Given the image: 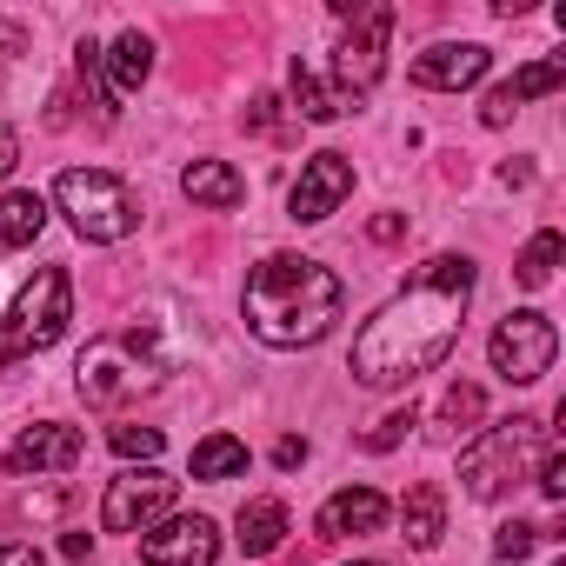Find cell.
Returning a JSON list of instances; mask_svg holds the SVG:
<instances>
[{
	"label": "cell",
	"instance_id": "1",
	"mask_svg": "<svg viewBox=\"0 0 566 566\" xmlns=\"http://www.w3.org/2000/svg\"><path fill=\"white\" fill-rule=\"evenodd\" d=\"M467 301H473V260L433 253L427 266H413V280L354 340L360 387H413L420 374H433L453 354V340H460Z\"/></svg>",
	"mask_w": 566,
	"mask_h": 566
},
{
	"label": "cell",
	"instance_id": "2",
	"mask_svg": "<svg viewBox=\"0 0 566 566\" xmlns=\"http://www.w3.org/2000/svg\"><path fill=\"white\" fill-rule=\"evenodd\" d=\"M347 287L307 253H266L247 273V327L266 347H314L334 334Z\"/></svg>",
	"mask_w": 566,
	"mask_h": 566
},
{
	"label": "cell",
	"instance_id": "3",
	"mask_svg": "<svg viewBox=\"0 0 566 566\" xmlns=\"http://www.w3.org/2000/svg\"><path fill=\"white\" fill-rule=\"evenodd\" d=\"M54 200H61V213L74 220V233H81V240H101V247H114V240H127V233L140 227L134 187L114 180L107 167H67V174L54 180Z\"/></svg>",
	"mask_w": 566,
	"mask_h": 566
},
{
	"label": "cell",
	"instance_id": "4",
	"mask_svg": "<svg viewBox=\"0 0 566 566\" xmlns=\"http://www.w3.org/2000/svg\"><path fill=\"white\" fill-rule=\"evenodd\" d=\"M533 447H546V420H539V413H513V420H500L486 440H473V447L460 453V480H467V493H473V500H500L513 480H526Z\"/></svg>",
	"mask_w": 566,
	"mask_h": 566
},
{
	"label": "cell",
	"instance_id": "5",
	"mask_svg": "<svg viewBox=\"0 0 566 566\" xmlns=\"http://www.w3.org/2000/svg\"><path fill=\"white\" fill-rule=\"evenodd\" d=\"M67 321H74V287H67V273H61V266H41L28 287H21L8 327H0V367H8L14 354L54 347V340L67 334Z\"/></svg>",
	"mask_w": 566,
	"mask_h": 566
},
{
	"label": "cell",
	"instance_id": "6",
	"mask_svg": "<svg viewBox=\"0 0 566 566\" xmlns=\"http://www.w3.org/2000/svg\"><path fill=\"white\" fill-rule=\"evenodd\" d=\"M154 380H160V360H140V327H127V334L81 354V400L87 407H120Z\"/></svg>",
	"mask_w": 566,
	"mask_h": 566
},
{
	"label": "cell",
	"instance_id": "7",
	"mask_svg": "<svg viewBox=\"0 0 566 566\" xmlns=\"http://www.w3.org/2000/svg\"><path fill=\"white\" fill-rule=\"evenodd\" d=\"M553 354H559V334H553V321L533 314V307L506 314V321L493 327V340H486V360H493V374H500L506 387L546 380V374H553Z\"/></svg>",
	"mask_w": 566,
	"mask_h": 566
},
{
	"label": "cell",
	"instance_id": "8",
	"mask_svg": "<svg viewBox=\"0 0 566 566\" xmlns=\"http://www.w3.org/2000/svg\"><path fill=\"white\" fill-rule=\"evenodd\" d=\"M174 506V480L160 467H134L120 480H107V500H101V526L107 533H147L160 513Z\"/></svg>",
	"mask_w": 566,
	"mask_h": 566
},
{
	"label": "cell",
	"instance_id": "9",
	"mask_svg": "<svg viewBox=\"0 0 566 566\" xmlns=\"http://www.w3.org/2000/svg\"><path fill=\"white\" fill-rule=\"evenodd\" d=\"M347 193H354V160L327 147V154H314V160L301 167V180H294V193H287V220L321 227L327 213H340Z\"/></svg>",
	"mask_w": 566,
	"mask_h": 566
},
{
	"label": "cell",
	"instance_id": "10",
	"mask_svg": "<svg viewBox=\"0 0 566 566\" xmlns=\"http://www.w3.org/2000/svg\"><path fill=\"white\" fill-rule=\"evenodd\" d=\"M140 559H147V566H213V559H220V526H213L207 513L147 526V533H140Z\"/></svg>",
	"mask_w": 566,
	"mask_h": 566
},
{
	"label": "cell",
	"instance_id": "11",
	"mask_svg": "<svg viewBox=\"0 0 566 566\" xmlns=\"http://www.w3.org/2000/svg\"><path fill=\"white\" fill-rule=\"evenodd\" d=\"M81 453H87V440H81L74 427L41 420V427H28V433L8 447V473H74Z\"/></svg>",
	"mask_w": 566,
	"mask_h": 566
},
{
	"label": "cell",
	"instance_id": "12",
	"mask_svg": "<svg viewBox=\"0 0 566 566\" xmlns=\"http://www.w3.org/2000/svg\"><path fill=\"white\" fill-rule=\"evenodd\" d=\"M486 67H493L486 48H473V41L453 48V41H447V48H427V54L413 61V81H420V87H440V94H460V87H473Z\"/></svg>",
	"mask_w": 566,
	"mask_h": 566
},
{
	"label": "cell",
	"instance_id": "13",
	"mask_svg": "<svg viewBox=\"0 0 566 566\" xmlns=\"http://www.w3.org/2000/svg\"><path fill=\"white\" fill-rule=\"evenodd\" d=\"M380 520H387V493H374V486H347V493H334L327 506H321V539H354V533H380Z\"/></svg>",
	"mask_w": 566,
	"mask_h": 566
},
{
	"label": "cell",
	"instance_id": "14",
	"mask_svg": "<svg viewBox=\"0 0 566 566\" xmlns=\"http://www.w3.org/2000/svg\"><path fill=\"white\" fill-rule=\"evenodd\" d=\"M559 81H566V61H533V67H520L513 81H500V87L486 94V107H480V120H486V127H506L520 101H539V94H553Z\"/></svg>",
	"mask_w": 566,
	"mask_h": 566
},
{
	"label": "cell",
	"instance_id": "15",
	"mask_svg": "<svg viewBox=\"0 0 566 566\" xmlns=\"http://www.w3.org/2000/svg\"><path fill=\"white\" fill-rule=\"evenodd\" d=\"M180 193L193 200V207H213V213H233L240 200H247V180L227 167V160H193L187 174H180Z\"/></svg>",
	"mask_w": 566,
	"mask_h": 566
},
{
	"label": "cell",
	"instance_id": "16",
	"mask_svg": "<svg viewBox=\"0 0 566 566\" xmlns=\"http://www.w3.org/2000/svg\"><path fill=\"white\" fill-rule=\"evenodd\" d=\"M233 526H240V533H233L240 553L266 559V553H280V539H287V506H280V500H247Z\"/></svg>",
	"mask_w": 566,
	"mask_h": 566
},
{
	"label": "cell",
	"instance_id": "17",
	"mask_svg": "<svg viewBox=\"0 0 566 566\" xmlns=\"http://www.w3.org/2000/svg\"><path fill=\"white\" fill-rule=\"evenodd\" d=\"M48 227V200L34 187H14V193H0V247H34Z\"/></svg>",
	"mask_w": 566,
	"mask_h": 566
},
{
	"label": "cell",
	"instance_id": "18",
	"mask_svg": "<svg viewBox=\"0 0 566 566\" xmlns=\"http://www.w3.org/2000/svg\"><path fill=\"white\" fill-rule=\"evenodd\" d=\"M400 520H407V546H440V533H447V493L433 486V480H420L413 493H407V506H400Z\"/></svg>",
	"mask_w": 566,
	"mask_h": 566
},
{
	"label": "cell",
	"instance_id": "19",
	"mask_svg": "<svg viewBox=\"0 0 566 566\" xmlns=\"http://www.w3.org/2000/svg\"><path fill=\"white\" fill-rule=\"evenodd\" d=\"M107 74H114V94H134L147 74H154V41L134 28V34H120L114 41V54H107Z\"/></svg>",
	"mask_w": 566,
	"mask_h": 566
},
{
	"label": "cell",
	"instance_id": "20",
	"mask_svg": "<svg viewBox=\"0 0 566 566\" xmlns=\"http://www.w3.org/2000/svg\"><path fill=\"white\" fill-rule=\"evenodd\" d=\"M233 473H247V440L207 433V440L193 447V480H233Z\"/></svg>",
	"mask_w": 566,
	"mask_h": 566
},
{
	"label": "cell",
	"instance_id": "21",
	"mask_svg": "<svg viewBox=\"0 0 566 566\" xmlns=\"http://www.w3.org/2000/svg\"><path fill=\"white\" fill-rule=\"evenodd\" d=\"M559 253H566V240L546 227V233H533L526 247H520V260H513V280H520V287H546V280H553V266H559Z\"/></svg>",
	"mask_w": 566,
	"mask_h": 566
},
{
	"label": "cell",
	"instance_id": "22",
	"mask_svg": "<svg viewBox=\"0 0 566 566\" xmlns=\"http://www.w3.org/2000/svg\"><path fill=\"white\" fill-rule=\"evenodd\" d=\"M480 413H486V394H480L473 380H453V387H447V400H440V433H447V440H460V433H473V427H480Z\"/></svg>",
	"mask_w": 566,
	"mask_h": 566
},
{
	"label": "cell",
	"instance_id": "23",
	"mask_svg": "<svg viewBox=\"0 0 566 566\" xmlns=\"http://www.w3.org/2000/svg\"><path fill=\"white\" fill-rule=\"evenodd\" d=\"M160 447H167L160 427H114V453L120 460H160Z\"/></svg>",
	"mask_w": 566,
	"mask_h": 566
},
{
	"label": "cell",
	"instance_id": "24",
	"mask_svg": "<svg viewBox=\"0 0 566 566\" xmlns=\"http://www.w3.org/2000/svg\"><path fill=\"white\" fill-rule=\"evenodd\" d=\"M533 539H539V526H526V520H506V526H500V539H493V553L520 566V559L533 553Z\"/></svg>",
	"mask_w": 566,
	"mask_h": 566
},
{
	"label": "cell",
	"instance_id": "25",
	"mask_svg": "<svg viewBox=\"0 0 566 566\" xmlns=\"http://www.w3.org/2000/svg\"><path fill=\"white\" fill-rule=\"evenodd\" d=\"M413 420H420V413H413V407H400V413H387V420H380V427H374V433H367V447H374V453H387V447H400V440H407V427H413Z\"/></svg>",
	"mask_w": 566,
	"mask_h": 566
},
{
	"label": "cell",
	"instance_id": "26",
	"mask_svg": "<svg viewBox=\"0 0 566 566\" xmlns=\"http://www.w3.org/2000/svg\"><path fill=\"white\" fill-rule=\"evenodd\" d=\"M539 493L546 500H566V453L546 440V453H539Z\"/></svg>",
	"mask_w": 566,
	"mask_h": 566
},
{
	"label": "cell",
	"instance_id": "27",
	"mask_svg": "<svg viewBox=\"0 0 566 566\" xmlns=\"http://www.w3.org/2000/svg\"><path fill=\"white\" fill-rule=\"evenodd\" d=\"M367 233L387 247V240H400V233H407V220H400V213H374V227H367Z\"/></svg>",
	"mask_w": 566,
	"mask_h": 566
},
{
	"label": "cell",
	"instance_id": "28",
	"mask_svg": "<svg viewBox=\"0 0 566 566\" xmlns=\"http://www.w3.org/2000/svg\"><path fill=\"white\" fill-rule=\"evenodd\" d=\"M301 460H307V440H294V433L273 447V467H301Z\"/></svg>",
	"mask_w": 566,
	"mask_h": 566
},
{
	"label": "cell",
	"instance_id": "29",
	"mask_svg": "<svg viewBox=\"0 0 566 566\" xmlns=\"http://www.w3.org/2000/svg\"><path fill=\"white\" fill-rule=\"evenodd\" d=\"M0 566H48L41 546H0Z\"/></svg>",
	"mask_w": 566,
	"mask_h": 566
},
{
	"label": "cell",
	"instance_id": "30",
	"mask_svg": "<svg viewBox=\"0 0 566 566\" xmlns=\"http://www.w3.org/2000/svg\"><path fill=\"white\" fill-rule=\"evenodd\" d=\"M14 160H21V140H14V127H0V180L14 174Z\"/></svg>",
	"mask_w": 566,
	"mask_h": 566
},
{
	"label": "cell",
	"instance_id": "31",
	"mask_svg": "<svg viewBox=\"0 0 566 566\" xmlns=\"http://www.w3.org/2000/svg\"><path fill=\"white\" fill-rule=\"evenodd\" d=\"M61 553H67V559H87V553H94V539H87V533H67V539H61Z\"/></svg>",
	"mask_w": 566,
	"mask_h": 566
},
{
	"label": "cell",
	"instance_id": "32",
	"mask_svg": "<svg viewBox=\"0 0 566 566\" xmlns=\"http://www.w3.org/2000/svg\"><path fill=\"white\" fill-rule=\"evenodd\" d=\"M0 48H8V54H21V48H28V34H21L14 21H0Z\"/></svg>",
	"mask_w": 566,
	"mask_h": 566
},
{
	"label": "cell",
	"instance_id": "33",
	"mask_svg": "<svg viewBox=\"0 0 566 566\" xmlns=\"http://www.w3.org/2000/svg\"><path fill=\"white\" fill-rule=\"evenodd\" d=\"M360 566H387V559H360Z\"/></svg>",
	"mask_w": 566,
	"mask_h": 566
}]
</instances>
